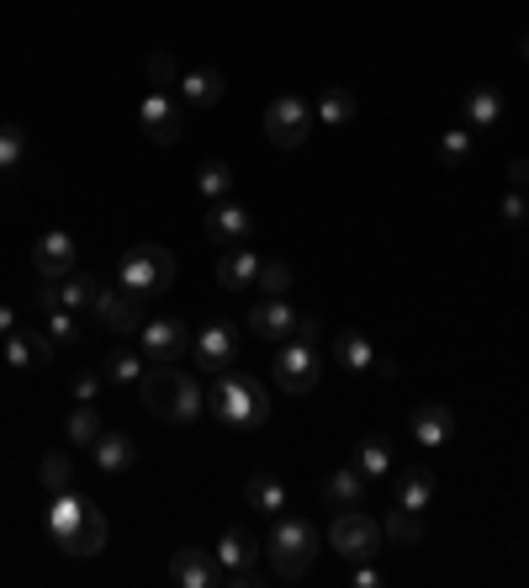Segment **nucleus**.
<instances>
[{
  "label": "nucleus",
  "mask_w": 529,
  "mask_h": 588,
  "mask_svg": "<svg viewBox=\"0 0 529 588\" xmlns=\"http://www.w3.org/2000/svg\"><path fill=\"white\" fill-rule=\"evenodd\" d=\"M138 393H143V408L164 425H196V414L207 408V382L181 372L175 361H154L138 382Z\"/></svg>",
  "instance_id": "nucleus-1"
},
{
  "label": "nucleus",
  "mask_w": 529,
  "mask_h": 588,
  "mask_svg": "<svg viewBox=\"0 0 529 588\" xmlns=\"http://www.w3.org/2000/svg\"><path fill=\"white\" fill-rule=\"evenodd\" d=\"M207 408L217 414V419H223V425L255 429V425H264L270 398H264V387L249 372H217L207 382Z\"/></svg>",
  "instance_id": "nucleus-2"
},
{
  "label": "nucleus",
  "mask_w": 529,
  "mask_h": 588,
  "mask_svg": "<svg viewBox=\"0 0 529 588\" xmlns=\"http://www.w3.org/2000/svg\"><path fill=\"white\" fill-rule=\"evenodd\" d=\"M264 557L270 567L281 573V578H302L317 557V531L313 520H302V514H276V525H270V541H264Z\"/></svg>",
  "instance_id": "nucleus-3"
},
{
  "label": "nucleus",
  "mask_w": 529,
  "mask_h": 588,
  "mask_svg": "<svg viewBox=\"0 0 529 588\" xmlns=\"http://www.w3.org/2000/svg\"><path fill=\"white\" fill-rule=\"evenodd\" d=\"M117 281L128 287L132 297H164L175 287V255L164 249V244H138L122 255V266H117Z\"/></svg>",
  "instance_id": "nucleus-4"
},
{
  "label": "nucleus",
  "mask_w": 529,
  "mask_h": 588,
  "mask_svg": "<svg viewBox=\"0 0 529 588\" xmlns=\"http://www.w3.org/2000/svg\"><path fill=\"white\" fill-rule=\"evenodd\" d=\"M217 567H223V584H238V588H255L260 584V567H264V546L260 535H249L244 525H234V531H223V541H217Z\"/></svg>",
  "instance_id": "nucleus-5"
},
{
  "label": "nucleus",
  "mask_w": 529,
  "mask_h": 588,
  "mask_svg": "<svg viewBox=\"0 0 529 588\" xmlns=\"http://www.w3.org/2000/svg\"><path fill=\"white\" fill-rule=\"evenodd\" d=\"M381 541H387V535H381V520H370L360 509H339L334 525H328V546H334L344 562H370L381 552Z\"/></svg>",
  "instance_id": "nucleus-6"
},
{
  "label": "nucleus",
  "mask_w": 529,
  "mask_h": 588,
  "mask_svg": "<svg viewBox=\"0 0 529 588\" xmlns=\"http://www.w3.org/2000/svg\"><path fill=\"white\" fill-rule=\"evenodd\" d=\"M313 133V107L302 101V96H276L270 107H264V138L276 143V149H302Z\"/></svg>",
  "instance_id": "nucleus-7"
},
{
  "label": "nucleus",
  "mask_w": 529,
  "mask_h": 588,
  "mask_svg": "<svg viewBox=\"0 0 529 588\" xmlns=\"http://www.w3.org/2000/svg\"><path fill=\"white\" fill-rule=\"evenodd\" d=\"M276 387L291 393V398L313 393L317 387V350L302 345V340H281V350H276Z\"/></svg>",
  "instance_id": "nucleus-8"
},
{
  "label": "nucleus",
  "mask_w": 529,
  "mask_h": 588,
  "mask_svg": "<svg viewBox=\"0 0 529 588\" xmlns=\"http://www.w3.org/2000/svg\"><path fill=\"white\" fill-rule=\"evenodd\" d=\"M138 350H143L149 361H181L185 350H191V329H185L181 319H170V313L143 319L138 323Z\"/></svg>",
  "instance_id": "nucleus-9"
},
{
  "label": "nucleus",
  "mask_w": 529,
  "mask_h": 588,
  "mask_svg": "<svg viewBox=\"0 0 529 588\" xmlns=\"http://www.w3.org/2000/svg\"><path fill=\"white\" fill-rule=\"evenodd\" d=\"M234 355H238V334L228 329V323H207V329L191 340V366H196L202 376L228 372V366H234Z\"/></svg>",
  "instance_id": "nucleus-10"
},
{
  "label": "nucleus",
  "mask_w": 529,
  "mask_h": 588,
  "mask_svg": "<svg viewBox=\"0 0 529 588\" xmlns=\"http://www.w3.org/2000/svg\"><path fill=\"white\" fill-rule=\"evenodd\" d=\"M334 361L355 376H397L392 355H376V345H370L366 334H355V329H344L339 340H334Z\"/></svg>",
  "instance_id": "nucleus-11"
},
{
  "label": "nucleus",
  "mask_w": 529,
  "mask_h": 588,
  "mask_svg": "<svg viewBox=\"0 0 529 588\" xmlns=\"http://www.w3.org/2000/svg\"><path fill=\"white\" fill-rule=\"evenodd\" d=\"M75 255H79V244H75V234H64V228H48L43 239L32 244V266H37L43 281H64V276L75 270Z\"/></svg>",
  "instance_id": "nucleus-12"
},
{
  "label": "nucleus",
  "mask_w": 529,
  "mask_h": 588,
  "mask_svg": "<svg viewBox=\"0 0 529 588\" xmlns=\"http://www.w3.org/2000/svg\"><path fill=\"white\" fill-rule=\"evenodd\" d=\"M96 319H101L111 334H138V323H143V297H132L122 281H117V287H101V297H96Z\"/></svg>",
  "instance_id": "nucleus-13"
},
{
  "label": "nucleus",
  "mask_w": 529,
  "mask_h": 588,
  "mask_svg": "<svg viewBox=\"0 0 529 588\" xmlns=\"http://www.w3.org/2000/svg\"><path fill=\"white\" fill-rule=\"evenodd\" d=\"M138 122L154 143H181V107L170 101V90H149L138 101Z\"/></svg>",
  "instance_id": "nucleus-14"
},
{
  "label": "nucleus",
  "mask_w": 529,
  "mask_h": 588,
  "mask_svg": "<svg viewBox=\"0 0 529 588\" xmlns=\"http://www.w3.org/2000/svg\"><path fill=\"white\" fill-rule=\"evenodd\" d=\"M202 228H207V239H212V244H223V249H228V244H249V228H255V217L244 213L238 202H228V196H223V202H207V217H202Z\"/></svg>",
  "instance_id": "nucleus-15"
},
{
  "label": "nucleus",
  "mask_w": 529,
  "mask_h": 588,
  "mask_svg": "<svg viewBox=\"0 0 529 588\" xmlns=\"http://www.w3.org/2000/svg\"><path fill=\"white\" fill-rule=\"evenodd\" d=\"M260 281V255L249 249V244H228L223 255H217V287L223 292H249Z\"/></svg>",
  "instance_id": "nucleus-16"
},
{
  "label": "nucleus",
  "mask_w": 529,
  "mask_h": 588,
  "mask_svg": "<svg viewBox=\"0 0 529 588\" xmlns=\"http://www.w3.org/2000/svg\"><path fill=\"white\" fill-rule=\"evenodd\" d=\"M296 308H291L287 297H260L255 308H249V334H260V340H291V329H296Z\"/></svg>",
  "instance_id": "nucleus-17"
},
{
  "label": "nucleus",
  "mask_w": 529,
  "mask_h": 588,
  "mask_svg": "<svg viewBox=\"0 0 529 588\" xmlns=\"http://www.w3.org/2000/svg\"><path fill=\"white\" fill-rule=\"evenodd\" d=\"M170 578L181 588H217L223 584V567H217V557L202 552V546H181L175 562H170Z\"/></svg>",
  "instance_id": "nucleus-18"
},
{
  "label": "nucleus",
  "mask_w": 529,
  "mask_h": 588,
  "mask_svg": "<svg viewBox=\"0 0 529 588\" xmlns=\"http://www.w3.org/2000/svg\"><path fill=\"white\" fill-rule=\"evenodd\" d=\"M48 361H53L48 334H32V329H11L6 334V366L11 372H43Z\"/></svg>",
  "instance_id": "nucleus-19"
},
{
  "label": "nucleus",
  "mask_w": 529,
  "mask_h": 588,
  "mask_svg": "<svg viewBox=\"0 0 529 588\" xmlns=\"http://www.w3.org/2000/svg\"><path fill=\"white\" fill-rule=\"evenodd\" d=\"M503 111H508L503 90L476 85V90H466V101H461V122H466L472 133H493V128H503Z\"/></svg>",
  "instance_id": "nucleus-20"
},
{
  "label": "nucleus",
  "mask_w": 529,
  "mask_h": 588,
  "mask_svg": "<svg viewBox=\"0 0 529 588\" xmlns=\"http://www.w3.org/2000/svg\"><path fill=\"white\" fill-rule=\"evenodd\" d=\"M223 90H228V81H223V70H212V64H196V70L181 75V101L196 111H212L223 101Z\"/></svg>",
  "instance_id": "nucleus-21"
},
{
  "label": "nucleus",
  "mask_w": 529,
  "mask_h": 588,
  "mask_svg": "<svg viewBox=\"0 0 529 588\" xmlns=\"http://www.w3.org/2000/svg\"><path fill=\"white\" fill-rule=\"evenodd\" d=\"M366 472H360V467H355V461H349V467H339V472H328V482H323V504L334 509V514H339V509H360V499H366Z\"/></svg>",
  "instance_id": "nucleus-22"
},
{
  "label": "nucleus",
  "mask_w": 529,
  "mask_h": 588,
  "mask_svg": "<svg viewBox=\"0 0 529 588\" xmlns=\"http://www.w3.org/2000/svg\"><path fill=\"white\" fill-rule=\"evenodd\" d=\"M90 456H96V467L101 472H128V467H138V446H132V435H122V429H101L96 435V446H90Z\"/></svg>",
  "instance_id": "nucleus-23"
},
{
  "label": "nucleus",
  "mask_w": 529,
  "mask_h": 588,
  "mask_svg": "<svg viewBox=\"0 0 529 588\" xmlns=\"http://www.w3.org/2000/svg\"><path fill=\"white\" fill-rule=\"evenodd\" d=\"M450 435H455V414H450L445 403H419V408H413V440H419V446L434 451V446H445Z\"/></svg>",
  "instance_id": "nucleus-24"
},
{
  "label": "nucleus",
  "mask_w": 529,
  "mask_h": 588,
  "mask_svg": "<svg viewBox=\"0 0 529 588\" xmlns=\"http://www.w3.org/2000/svg\"><path fill=\"white\" fill-rule=\"evenodd\" d=\"M69 557H101L106 552V514L96 504L85 509V520H79L75 531H69V541H58Z\"/></svg>",
  "instance_id": "nucleus-25"
},
{
  "label": "nucleus",
  "mask_w": 529,
  "mask_h": 588,
  "mask_svg": "<svg viewBox=\"0 0 529 588\" xmlns=\"http://www.w3.org/2000/svg\"><path fill=\"white\" fill-rule=\"evenodd\" d=\"M392 504L413 509V514L434 509V472H429V467H408V472L397 478V488H392Z\"/></svg>",
  "instance_id": "nucleus-26"
},
{
  "label": "nucleus",
  "mask_w": 529,
  "mask_h": 588,
  "mask_svg": "<svg viewBox=\"0 0 529 588\" xmlns=\"http://www.w3.org/2000/svg\"><path fill=\"white\" fill-rule=\"evenodd\" d=\"M244 504L249 509H260V514H287L291 509V499H287V482L281 478H270V472H255V478L244 482Z\"/></svg>",
  "instance_id": "nucleus-27"
},
{
  "label": "nucleus",
  "mask_w": 529,
  "mask_h": 588,
  "mask_svg": "<svg viewBox=\"0 0 529 588\" xmlns=\"http://www.w3.org/2000/svg\"><path fill=\"white\" fill-rule=\"evenodd\" d=\"M85 499H79L75 488H64V493H53V504H48V514H43V525H48V535L53 541H69V531H75L79 520H85Z\"/></svg>",
  "instance_id": "nucleus-28"
},
{
  "label": "nucleus",
  "mask_w": 529,
  "mask_h": 588,
  "mask_svg": "<svg viewBox=\"0 0 529 588\" xmlns=\"http://www.w3.org/2000/svg\"><path fill=\"white\" fill-rule=\"evenodd\" d=\"M58 287V302L69 308V313H96V297H101V281L96 276H79V270H69L64 281H53Z\"/></svg>",
  "instance_id": "nucleus-29"
},
{
  "label": "nucleus",
  "mask_w": 529,
  "mask_h": 588,
  "mask_svg": "<svg viewBox=\"0 0 529 588\" xmlns=\"http://www.w3.org/2000/svg\"><path fill=\"white\" fill-rule=\"evenodd\" d=\"M349 117H355V96H349L344 85H328V90L317 96V122H323V128H344Z\"/></svg>",
  "instance_id": "nucleus-30"
},
{
  "label": "nucleus",
  "mask_w": 529,
  "mask_h": 588,
  "mask_svg": "<svg viewBox=\"0 0 529 588\" xmlns=\"http://www.w3.org/2000/svg\"><path fill=\"white\" fill-rule=\"evenodd\" d=\"M355 467H360L366 478H387V472H392V446H387L381 435H366V440L355 446Z\"/></svg>",
  "instance_id": "nucleus-31"
},
{
  "label": "nucleus",
  "mask_w": 529,
  "mask_h": 588,
  "mask_svg": "<svg viewBox=\"0 0 529 588\" xmlns=\"http://www.w3.org/2000/svg\"><path fill=\"white\" fill-rule=\"evenodd\" d=\"M381 535H387V541H397V546H419V541H423V514L392 504V514L381 520Z\"/></svg>",
  "instance_id": "nucleus-32"
},
{
  "label": "nucleus",
  "mask_w": 529,
  "mask_h": 588,
  "mask_svg": "<svg viewBox=\"0 0 529 588\" xmlns=\"http://www.w3.org/2000/svg\"><path fill=\"white\" fill-rule=\"evenodd\" d=\"M143 372H149V366H143V350L117 345L106 355V382H122V387H128V382H143Z\"/></svg>",
  "instance_id": "nucleus-33"
},
{
  "label": "nucleus",
  "mask_w": 529,
  "mask_h": 588,
  "mask_svg": "<svg viewBox=\"0 0 529 588\" xmlns=\"http://www.w3.org/2000/svg\"><path fill=\"white\" fill-rule=\"evenodd\" d=\"M37 482L48 488V493H64V488H75V461L64 451H48L43 456V467H37Z\"/></svg>",
  "instance_id": "nucleus-34"
},
{
  "label": "nucleus",
  "mask_w": 529,
  "mask_h": 588,
  "mask_svg": "<svg viewBox=\"0 0 529 588\" xmlns=\"http://www.w3.org/2000/svg\"><path fill=\"white\" fill-rule=\"evenodd\" d=\"M22 160H26V128H17V122H0V175L22 170Z\"/></svg>",
  "instance_id": "nucleus-35"
},
{
  "label": "nucleus",
  "mask_w": 529,
  "mask_h": 588,
  "mask_svg": "<svg viewBox=\"0 0 529 588\" xmlns=\"http://www.w3.org/2000/svg\"><path fill=\"white\" fill-rule=\"evenodd\" d=\"M64 429H69V440H75V446H96V435H101V414H96V408H90V403H75V414H69V419H64Z\"/></svg>",
  "instance_id": "nucleus-36"
},
{
  "label": "nucleus",
  "mask_w": 529,
  "mask_h": 588,
  "mask_svg": "<svg viewBox=\"0 0 529 588\" xmlns=\"http://www.w3.org/2000/svg\"><path fill=\"white\" fill-rule=\"evenodd\" d=\"M196 186H202V196H207V202H223V196H228V186H234V170H228L223 160H207L202 170H196Z\"/></svg>",
  "instance_id": "nucleus-37"
},
{
  "label": "nucleus",
  "mask_w": 529,
  "mask_h": 588,
  "mask_svg": "<svg viewBox=\"0 0 529 588\" xmlns=\"http://www.w3.org/2000/svg\"><path fill=\"white\" fill-rule=\"evenodd\" d=\"M440 160L450 164V170H461V164L472 160V128L461 122V128H445L440 133Z\"/></svg>",
  "instance_id": "nucleus-38"
},
{
  "label": "nucleus",
  "mask_w": 529,
  "mask_h": 588,
  "mask_svg": "<svg viewBox=\"0 0 529 588\" xmlns=\"http://www.w3.org/2000/svg\"><path fill=\"white\" fill-rule=\"evenodd\" d=\"M43 313H48V340H53V345H75L79 329H85L79 313H69L64 302H53V308H43Z\"/></svg>",
  "instance_id": "nucleus-39"
},
{
  "label": "nucleus",
  "mask_w": 529,
  "mask_h": 588,
  "mask_svg": "<svg viewBox=\"0 0 529 588\" xmlns=\"http://www.w3.org/2000/svg\"><path fill=\"white\" fill-rule=\"evenodd\" d=\"M149 85H154V90H170V85H181V64H175V54H170V49L149 54Z\"/></svg>",
  "instance_id": "nucleus-40"
},
{
  "label": "nucleus",
  "mask_w": 529,
  "mask_h": 588,
  "mask_svg": "<svg viewBox=\"0 0 529 588\" xmlns=\"http://www.w3.org/2000/svg\"><path fill=\"white\" fill-rule=\"evenodd\" d=\"M264 297H287L291 292V266L281 260H260V281H255Z\"/></svg>",
  "instance_id": "nucleus-41"
},
{
  "label": "nucleus",
  "mask_w": 529,
  "mask_h": 588,
  "mask_svg": "<svg viewBox=\"0 0 529 588\" xmlns=\"http://www.w3.org/2000/svg\"><path fill=\"white\" fill-rule=\"evenodd\" d=\"M498 213H503V223H525V217H529V196L519 186H508V196H503Z\"/></svg>",
  "instance_id": "nucleus-42"
},
{
  "label": "nucleus",
  "mask_w": 529,
  "mask_h": 588,
  "mask_svg": "<svg viewBox=\"0 0 529 588\" xmlns=\"http://www.w3.org/2000/svg\"><path fill=\"white\" fill-rule=\"evenodd\" d=\"M96 393H101V376H96V372L75 376V403H96Z\"/></svg>",
  "instance_id": "nucleus-43"
},
{
  "label": "nucleus",
  "mask_w": 529,
  "mask_h": 588,
  "mask_svg": "<svg viewBox=\"0 0 529 588\" xmlns=\"http://www.w3.org/2000/svg\"><path fill=\"white\" fill-rule=\"evenodd\" d=\"M317 334H323V323H317L313 313H302V319H296V329H291V340H302V345H313Z\"/></svg>",
  "instance_id": "nucleus-44"
},
{
  "label": "nucleus",
  "mask_w": 529,
  "mask_h": 588,
  "mask_svg": "<svg viewBox=\"0 0 529 588\" xmlns=\"http://www.w3.org/2000/svg\"><path fill=\"white\" fill-rule=\"evenodd\" d=\"M376 584H381V573L366 567V562H355V588H376Z\"/></svg>",
  "instance_id": "nucleus-45"
},
{
  "label": "nucleus",
  "mask_w": 529,
  "mask_h": 588,
  "mask_svg": "<svg viewBox=\"0 0 529 588\" xmlns=\"http://www.w3.org/2000/svg\"><path fill=\"white\" fill-rule=\"evenodd\" d=\"M508 186H519V191L529 186V160H514V164H508Z\"/></svg>",
  "instance_id": "nucleus-46"
},
{
  "label": "nucleus",
  "mask_w": 529,
  "mask_h": 588,
  "mask_svg": "<svg viewBox=\"0 0 529 588\" xmlns=\"http://www.w3.org/2000/svg\"><path fill=\"white\" fill-rule=\"evenodd\" d=\"M17 329V308L11 302H0V334H11Z\"/></svg>",
  "instance_id": "nucleus-47"
},
{
  "label": "nucleus",
  "mask_w": 529,
  "mask_h": 588,
  "mask_svg": "<svg viewBox=\"0 0 529 588\" xmlns=\"http://www.w3.org/2000/svg\"><path fill=\"white\" fill-rule=\"evenodd\" d=\"M519 54H525V64H529V32H525V38H519Z\"/></svg>",
  "instance_id": "nucleus-48"
}]
</instances>
